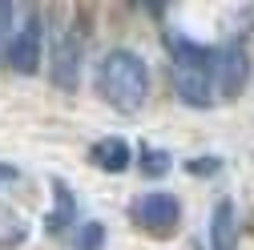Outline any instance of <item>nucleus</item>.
Returning a JSON list of instances; mask_svg holds the SVG:
<instances>
[{"label": "nucleus", "instance_id": "f257e3e1", "mask_svg": "<svg viewBox=\"0 0 254 250\" xmlns=\"http://www.w3.org/2000/svg\"><path fill=\"white\" fill-rule=\"evenodd\" d=\"M97 93L117 113H137L149 97V69L129 49H109L97 61Z\"/></svg>", "mask_w": 254, "mask_h": 250}, {"label": "nucleus", "instance_id": "f03ea898", "mask_svg": "<svg viewBox=\"0 0 254 250\" xmlns=\"http://www.w3.org/2000/svg\"><path fill=\"white\" fill-rule=\"evenodd\" d=\"M129 218L133 226H141L145 234L153 238H170L182 222V206L174 194H162V190H149V194H137L129 202Z\"/></svg>", "mask_w": 254, "mask_h": 250}, {"label": "nucleus", "instance_id": "7ed1b4c3", "mask_svg": "<svg viewBox=\"0 0 254 250\" xmlns=\"http://www.w3.org/2000/svg\"><path fill=\"white\" fill-rule=\"evenodd\" d=\"M214 81H218V101H230L246 89L250 81V57L242 49V41H226L218 45V69H214Z\"/></svg>", "mask_w": 254, "mask_h": 250}, {"label": "nucleus", "instance_id": "20e7f679", "mask_svg": "<svg viewBox=\"0 0 254 250\" xmlns=\"http://www.w3.org/2000/svg\"><path fill=\"white\" fill-rule=\"evenodd\" d=\"M41 37H45L41 20H37V16H28V20L16 28V33H12L8 49H4V65H8L12 73L33 77V73L41 69Z\"/></svg>", "mask_w": 254, "mask_h": 250}, {"label": "nucleus", "instance_id": "39448f33", "mask_svg": "<svg viewBox=\"0 0 254 250\" xmlns=\"http://www.w3.org/2000/svg\"><path fill=\"white\" fill-rule=\"evenodd\" d=\"M49 77H53L57 89H65V93L77 89V77H81V37H77V33H65V37L57 41Z\"/></svg>", "mask_w": 254, "mask_h": 250}, {"label": "nucleus", "instance_id": "423d86ee", "mask_svg": "<svg viewBox=\"0 0 254 250\" xmlns=\"http://www.w3.org/2000/svg\"><path fill=\"white\" fill-rule=\"evenodd\" d=\"M238 246V206L234 198H218L210 214V250H234Z\"/></svg>", "mask_w": 254, "mask_h": 250}, {"label": "nucleus", "instance_id": "0eeeda50", "mask_svg": "<svg viewBox=\"0 0 254 250\" xmlns=\"http://www.w3.org/2000/svg\"><path fill=\"white\" fill-rule=\"evenodd\" d=\"M73 222H77V198L61 178H53V210L45 214V230L49 234H65Z\"/></svg>", "mask_w": 254, "mask_h": 250}, {"label": "nucleus", "instance_id": "6e6552de", "mask_svg": "<svg viewBox=\"0 0 254 250\" xmlns=\"http://www.w3.org/2000/svg\"><path fill=\"white\" fill-rule=\"evenodd\" d=\"M89 162L97 166V170H105V174H121V170H129L133 149L125 145L121 137H101V141L89 145Z\"/></svg>", "mask_w": 254, "mask_h": 250}, {"label": "nucleus", "instance_id": "1a4fd4ad", "mask_svg": "<svg viewBox=\"0 0 254 250\" xmlns=\"http://www.w3.org/2000/svg\"><path fill=\"white\" fill-rule=\"evenodd\" d=\"M170 166H174V158H170L166 149L145 145V149L137 153V174H145V178H166V174H170Z\"/></svg>", "mask_w": 254, "mask_h": 250}, {"label": "nucleus", "instance_id": "9d476101", "mask_svg": "<svg viewBox=\"0 0 254 250\" xmlns=\"http://www.w3.org/2000/svg\"><path fill=\"white\" fill-rule=\"evenodd\" d=\"M101 246H105V226L101 222L73 226V250H101Z\"/></svg>", "mask_w": 254, "mask_h": 250}, {"label": "nucleus", "instance_id": "9b49d317", "mask_svg": "<svg viewBox=\"0 0 254 250\" xmlns=\"http://www.w3.org/2000/svg\"><path fill=\"white\" fill-rule=\"evenodd\" d=\"M16 242H24V222L16 214L0 210V246H16Z\"/></svg>", "mask_w": 254, "mask_h": 250}, {"label": "nucleus", "instance_id": "f8f14e48", "mask_svg": "<svg viewBox=\"0 0 254 250\" xmlns=\"http://www.w3.org/2000/svg\"><path fill=\"white\" fill-rule=\"evenodd\" d=\"M8 24H12V4H4V0H0V57H4V49H8Z\"/></svg>", "mask_w": 254, "mask_h": 250}, {"label": "nucleus", "instance_id": "ddd939ff", "mask_svg": "<svg viewBox=\"0 0 254 250\" xmlns=\"http://www.w3.org/2000/svg\"><path fill=\"white\" fill-rule=\"evenodd\" d=\"M218 166H222L218 158H198V162H190L186 170L194 174V178H206V174H218Z\"/></svg>", "mask_w": 254, "mask_h": 250}, {"label": "nucleus", "instance_id": "4468645a", "mask_svg": "<svg viewBox=\"0 0 254 250\" xmlns=\"http://www.w3.org/2000/svg\"><path fill=\"white\" fill-rule=\"evenodd\" d=\"M20 174H16V166H4V162H0V190H4V186H12Z\"/></svg>", "mask_w": 254, "mask_h": 250}]
</instances>
